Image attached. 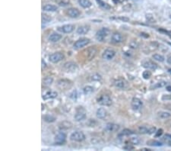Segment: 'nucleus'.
<instances>
[{
	"label": "nucleus",
	"mask_w": 171,
	"mask_h": 151,
	"mask_svg": "<svg viewBox=\"0 0 171 151\" xmlns=\"http://www.w3.org/2000/svg\"><path fill=\"white\" fill-rule=\"evenodd\" d=\"M58 30L60 31L61 32L65 33V34H71L75 30V25H72V24L64 25L61 27H59Z\"/></svg>",
	"instance_id": "14"
},
{
	"label": "nucleus",
	"mask_w": 171,
	"mask_h": 151,
	"mask_svg": "<svg viewBox=\"0 0 171 151\" xmlns=\"http://www.w3.org/2000/svg\"><path fill=\"white\" fill-rule=\"evenodd\" d=\"M146 19H147V20H148V21H150V22H154V19L152 15H146Z\"/></svg>",
	"instance_id": "42"
},
{
	"label": "nucleus",
	"mask_w": 171,
	"mask_h": 151,
	"mask_svg": "<svg viewBox=\"0 0 171 151\" xmlns=\"http://www.w3.org/2000/svg\"><path fill=\"white\" fill-rule=\"evenodd\" d=\"M162 134H163V129H159V130H157V131H156V134H155V137H160V136L162 135Z\"/></svg>",
	"instance_id": "44"
},
{
	"label": "nucleus",
	"mask_w": 171,
	"mask_h": 151,
	"mask_svg": "<svg viewBox=\"0 0 171 151\" xmlns=\"http://www.w3.org/2000/svg\"><path fill=\"white\" fill-rule=\"evenodd\" d=\"M166 62H167L169 64H170L171 65V56H170L167 57V59H166Z\"/></svg>",
	"instance_id": "49"
},
{
	"label": "nucleus",
	"mask_w": 171,
	"mask_h": 151,
	"mask_svg": "<svg viewBox=\"0 0 171 151\" xmlns=\"http://www.w3.org/2000/svg\"><path fill=\"white\" fill-rule=\"evenodd\" d=\"M105 130L108 132H116L120 130V125L114 123H108L106 124Z\"/></svg>",
	"instance_id": "17"
},
{
	"label": "nucleus",
	"mask_w": 171,
	"mask_h": 151,
	"mask_svg": "<svg viewBox=\"0 0 171 151\" xmlns=\"http://www.w3.org/2000/svg\"><path fill=\"white\" fill-rule=\"evenodd\" d=\"M55 144L57 145H63V144H65V140H66V134L63 131L59 132L57 134L55 135Z\"/></svg>",
	"instance_id": "10"
},
{
	"label": "nucleus",
	"mask_w": 171,
	"mask_h": 151,
	"mask_svg": "<svg viewBox=\"0 0 171 151\" xmlns=\"http://www.w3.org/2000/svg\"><path fill=\"white\" fill-rule=\"evenodd\" d=\"M96 116H97V118L99 119H104L106 118V116H107V112L106 110L104 108H100L97 110V112H96Z\"/></svg>",
	"instance_id": "20"
},
{
	"label": "nucleus",
	"mask_w": 171,
	"mask_h": 151,
	"mask_svg": "<svg viewBox=\"0 0 171 151\" xmlns=\"http://www.w3.org/2000/svg\"><path fill=\"white\" fill-rule=\"evenodd\" d=\"M157 115H158V117H159L160 118L166 119L171 116V114L170 113H169V112H158Z\"/></svg>",
	"instance_id": "30"
},
{
	"label": "nucleus",
	"mask_w": 171,
	"mask_h": 151,
	"mask_svg": "<svg viewBox=\"0 0 171 151\" xmlns=\"http://www.w3.org/2000/svg\"><path fill=\"white\" fill-rule=\"evenodd\" d=\"M78 2H79V5L84 9H88V8L91 7V5H92V3L90 0H79Z\"/></svg>",
	"instance_id": "23"
},
{
	"label": "nucleus",
	"mask_w": 171,
	"mask_h": 151,
	"mask_svg": "<svg viewBox=\"0 0 171 151\" xmlns=\"http://www.w3.org/2000/svg\"><path fill=\"white\" fill-rule=\"evenodd\" d=\"M97 103L102 106H110L112 105V99L107 95H101L97 98Z\"/></svg>",
	"instance_id": "3"
},
{
	"label": "nucleus",
	"mask_w": 171,
	"mask_h": 151,
	"mask_svg": "<svg viewBox=\"0 0 171 151\" xmlns=\"http://www.w3.org/2000/svg\"><path fill=\"white\" fill-rule=\"evenodd\" d=\"M90 30V26L88 25H84L79 26V28H77L76 33L79 35H86L87 33Z\"/></svg>",
	"instance_id": "18"
},
{
	"label": "nucleus",
	"mask_w": 171,
	"mask_h": 151,
	"mask_svg": "<svg viewBox=\"0 0 171 151\" xmlns=\"http://www.w3.org/2000/svg\"><path fill=\"white\" fill-rule=\"evenodd\" d=\"M168 73H170V74H171V69H170V70H168Z\"/></svg>",
	"instance_id": "52"
},
{
	"label": "nucleus",
	"mask_w": 171,
	"mask_h": 151,
	"mask_svg": "<svg viewBox=\"0 0 171 151\" xmlns=\"http://www.w3.org/2000/svg\"><path fill=\"white\" fill-rule=\"evenodd\" d=\"M141 66L145 69L151 70H157V65L155 63H154L153 61H150V60H145L141 62Z\"/></svg>",
	"instance_id": "13"
},
{
	"label": "nucleus",
	"mask_w": 171,
	"mask_h": 151,
	"mask_svg": "<svg viewBox=\"0 0 171 151\" xmlns=\"http://www.w3.org/2000/svg\"><path fill=\"white\" fill-rule=\"evenodd\" d=\"M151 72L149 71V70H145V71H144L143 73H142V76L145 79H150V77L151 76Z\"/></svg>",
	"instance_id": "37"
},
{
	"label": "nucleus",
	"mask_w": 171,
	"mask_h": 151,
	"mask_svg": "<svg viewBox=\"0 0 171 151\" xmlns=\"http://www.w3.org/2000/svg\"><path fill=\"white\" fill-rule=\"evenodd\" d=\"M70 140L75 142H81L85 139V135L81 131H75L70 135Z\"/></svg>",
	"instance_id": "6"
},
{
	"label": "nucleus",
	"mask_w": 171,
	"mask_h": 151,
	"mask_svg": "<svg viewBox=\"0 0 171 151\" xmlns=\"http://www.w3.org/2000/svg\"><path fill=\"white\" fill-rule=\"evenodd\" d=\"M53 77L47 76L44 79L43 82H44V85H46V86H50V85H51V84L53 83Z\"/></svg>",
	"instance_id": "33"
},
{
	"label": "nucleus",
	"mask_w": 171,
	"mask_h": 151,
	"mask_svg": "<svg viewBox=\"0 0 171 151\" xmlns=\"http://www.w3.org/2000/svg\"><path fill=\"white\" fill-rule=\"evenodd\" d=\"M53 1H57V0H53Z\"/></svg>",
	"instance_id": "53"
},
{
	"label": "nucleus",
	"mask_w": 171,
	"mask_h": 151,
	"mask_svg": "<svg viewBox=\"0 0 171 151\" xmlns=\"http://www.w3.org/2000/svg\"><path fill=\"white\" fill-rule=\"evenodd\" d=\"M152 57L154 60L158 61V62H164V60H165L164 56H162V55H160V54H154V55L152 56Z\"/></svg>",
	"instance_id": "32"
},
{
	"label": "nucleus",
	"mask_w": 171,
	"mask_h": 151,
	"mask_svg": "<svg viewBox=\"0 0 171 151\" xmlns=\"http://www.w3.org/2000/svg\"><path fill=\"white\" fill-rule=\"evenodd\" d=\"M72 123L71 122H69V121H63L61 122L59 124V128L62 130H68V129H70L72 128Z\"/></svg>",
	"instance_id": "21"
},
{
	"label": "nucleus",
	"mask_w": 171,
	"mask_h": 151,
	"mask_svg": "<svg viewBox=\"0 0 171 151\" xmlns=\"http://www.w3.org/2000/svg\"><path fill=\"white\" fill-rule=\"evenodd\" d=\"M166 82L164 81L162 82H157L154 85V86H153L151 87V88H162V87H164V86H166Z\"/></svg>",
	"instance_id": "35"
},
{
	"label": "nucleus",
	"mask_w": 171,
	"mask_h": 151,
	"mask_svg": "<svg viewBox=\"0 0 171 151\" xmlns=\"http://www.w3.org/2000/svg\"><path fill=\"white\" fill-rule=\"evenodd\" d=\"M66 14L70 18L75 19V18H78L79 16H80L81 12L76 8H70L66 11Z\"/></svg>",
	"instance_id": "15"
},
{
	"label": "nucleus",
	"mask_w": 171,
	"mask_h": 151,
	"mask_svg": "<svg viewBox=\"0 0 171 151\" xmlns=\"http://www.w3.org/2000/svg\"><path fill=\"white\" fill-rule=\"evenodd\" d=\"M149 128H147L145 126H140L139 128V131L141 134H148Z\"/></svg>",
	"instance_id": "36"
},
{
	"label": "nucleus",
	"mask_w": 171,
	"mask_h": 151,
	"mask_svg": "<svg viewBox=\"0 0 171 151\" xmlns=\"http://www.w3.org/2000/svg\"><path fill=\"white\" fill-rule=\"evenodd\" d=\"M90 79L92 81H100V80H101L102 77L100 75L97 74V73H94V74H93L90 77Z\"/></svg>",
	"instance_id": "38"
},
{
	"label": "nucleus",
	"mask_w": 171,
	"mask_h": 151,
	"mask_svg": "<svg viewBox=\"0 0 171 151\" xmlns=\"http://www.w3.org/2000/svg\"><path fill=\"white\" fill-rule=\"evenodd\" d=\"M72 82L69 80V79H59L56 82V86L58 87L60 90H67L69 89L72 86Z\"/></svg>",
	"instance_id": "2"
},
{
	"label": "nucleus",
	"mask_w": 171,
	"mask_h": 151,
	"mask_svg": "<svg viewBox=\"0 0 171 151\" xmlns=\"http://www.w3.org/2000/svg\"><path fill=\"white\" fill-rule=\"evenodd\" d=\"M124 1H125V0H116V2L115 3H116V4H117V3H123Z\"/></svg>",
	"instance_id": "50"
},
{
	"label": "nucleus",
	"mask_w": 171,
	"mask_h": 151,
	"mask_svg": "<svg viewBox=\"0 0 171 151\" xmlns=\"http://www.w3.org/2000/svg\"><path fill=\"white\" fill-rule=\"evenodd\" d=\"M69 97L72 98V100H75V101H76L77 99V91L76 90H74L72 92H71V94H70Z\"/></svg>",
	"instance_id": "40"
},
{
	"label": "nucleus",
	"mask_w": 171,
	"mask_h": 151,
	"mask_svg": "<svg viewBox=\"0 0 171 151\" xmlns=\"http://www.w3.org/2000/svg\"><path fill=\"white\" fill-rule=\"evenodd\" d=\"M123 35L120 33L115 32L113 33L111 37V42L113 44H120L123 41Z\"/></svg>",
	"instance_id": "16"
},
{
	"label": "nucleus",
	"mask_w": 171,
	"mask_h": 151,
	"mask_svg": "<svg viewBox=\"0 0 171 151\" xmlns=\"http://www.w3.org/2000/svg\"><path fill=\"white\" fill-rule=\"evenodd\" d=\"M116 55V51L113 49H106L102 54V57L106 61H110Z\"/></svg>",
	"instance_id": "12"
},
{
	"label": "nucleus",
	"mask_w": 171,
	"mask_h": 151,
	"mask_svg": "<svg viewBox=\"0 0 171 151\" xmlns=\"http://www.w3.org/2000/svg\"><path fill=\"white\" fill-rule=\"evenodd\" d=\"M59 5H60V6H65V5H69V3H68V2L65 3V1H61V2L59 3Z\"/></svg>",
	"instance_id": "47"
},
{
	"label": "nucleus",
	"mask_w": 171,
	"mask_h": 151,
	"mask_svg": "<svg viewBox=\"0 0 171 151\" xmlns=\"http://www.w3.org/2000/svg\"><path fill=\"white\" fill-rule=\"evenodd\" d=\"M86 110L82 106H79L76 108V112L75 114V120L76 121H83L86 118Z\"/></svg>",
	"instance_id": "4"
},
{
	"label": "nucleus",
	"mask_w": 171,
	"mask_h": 151,
	"mask_svg": "<svg viewBox=\"0 0 171 151\" xmlns=\"http://www.w3.org/2000/svg\"><path fill=\"white\" fill-rule=\"evenodd\" d=\"M147 144L148 146H161L163 145V143L158 141V140H150L147 141Z\"/></svg>",
	"instance_id": "25"
},
{
	"label": "nucleus",
	"mask_w": 171,
	"mask_h": 151,
	"mask_svg": "<svg viewBox=\"0 0 171 151\" xmlns=\"http://www.w3.org/2000/svg\"><path fill=\"white\" fill-rule=\"evenodd\" d=\"M62 37H63V36L61 35H59V34H58V33H53L52 35H50L49 40H50L51 42H57L62 38Z\"/></svg>",
	"instance_id": "24"
},
{
	"label": "nucleus",
	"mask_w": 171,
	"mask_h": 151,
	"mask_svg": "<svg viewBox=\"0 0 171 151\" xmlns=\"http://www.w3.org/2000/svg\"><path fill=\"white\" fill-rule=\"evenodd\" d=\"M166 89H167V91H169V92H171V86H169L166 87Z\"/></svg>",
	"instance_id": "51"
},
{
	"label": "nucleus",
	"mask_w": 171,
	"mask_h": 151,
	"mask_svg": "<svg viewBox=\"0 0 171 151\" xmlns=\"http://www.w3.org/2000/svg\"><path fill=\"white\" fill-rule=\"evenodd\" d=\"M44 67H46V63L44 62V59H42V69L44 70Z\"/></svg>",
	"instance_id": "48"
},
{
	"label": "nucleus",
	"mask_w": 171,
	"mask_h": 151,
	"mask_svg": "<svg viewBox=\"0 0 171 151\" xmlns=\"http://www.w3.org/2000/svg\"><path fill=\"white\" fill-rule=\"evenodd\" d=\"M154 133H156V128L155 127H151V128H149L148 134H153Z\"/></svg>",
	"instance_id": "43"
},
{
	"label": "nucleus",
	"mask_w": 171,
	"mask_h": 151,
	"mask_svg": "<svg viewBox=\"0 0 171 151\" xmlns=\"http://www.w3.org/2000/svg\"><path fill=\"white\" fill-rule=\"evenodd\" d=\"M162 140L169 146H171V134H165L162 137Z\"/></svg>",
	"instance_id": "31"
},
{
	"label": "nucleus",
	"mask_w": 171,
	"mask_h": 151,
	"mask_svg": "<svg viewBox=\"0 0 171 151\" xmlns=\"http://www.w3.org/2000/svg\"><path fill=\"white\" fill-rule=\"evenodd\" d=\"M63 70L66 73H75L79 70V67L74 62L69 61V62H66L63 65Z\"/></svg>",
	"instance_id": "5"
},
{
	"label": "nucleus",
	"mask_w": 171,
	"mask_h": 151,
	"mask_svg": "<svg viewBox=\"0 0 171 151\" xmlns=\"http://www.w3.org/2000/svg\"><path fill=\"white\" fill-rule=\"evenodd\" d=\"M65 58V55L61 53V52H56L54 54H51L50 56L49 57V61H50L51 63H56L60 62Z\"/></svg>",
	"instance_id": "7"
},
{
	"label": "nucleus",
	"mask_w": 171,
	"mask_h": 151,
	"mask_svg": "<svg viewBox=\"0 0 171 151\" xmlns=\"http://www.w3.org/2000/svg\"><path fill=\"white\" fill-rule=\"evenodd\" d=\"M58 93L55 92V91H47L46 93H44L42 98L44 100H47L50 98H55L57 97Z\"/></svg>",
	"instance_id": "19"
},
{
	"label": "nucleus",
	"mask_w": 171,
	"mask_h": 151,
	"mask_svg": "<svg viewBox=\"0 0 171 151\" xmlns=\"http://www.w3.org/2000/svg\"><path fill=\"white\" fill-rule=\"evenodd\" d=\"M113 85L116 86V88H121V89H124V88H127L128 82L125 79L119 78V79H115V80L113 81Z\"/></svg>",
	"instance_id": "11"
},
{
	"label": "nucleus",
	"mask_w": 171,
	"mask_h": 151,
	"mask_svg": "<svg viewBox=\"0 0 171 151\" xmlns=\"http://www.w3.org/2000/svg\"><path fill=\"white\" fill-rule=\"evenodd\" d=\"M44 120L48 123H53L56 120V118H55V117H54L52 114H46L44 117Z\"/></svg>",
	"instance_id": "27"
},
{
	"label": "nucleus",
	"mask_w": 171,
	"mask_h": 151,
	"mask_svg": "<svg viewBox=\"0 0 171 151\" xmlns=\"http://www.w3.org/2000/svg\"><path fill=\"white\" fill-rule=\"evenodd\" d=\"M143 105V102L140 98L136 97H134L132 99V102H131V106H132V108L134 111H139V110L141 109V108L142 107Z\"/></svg>",
	"instance_id": "9"
},
{
	"label": "nucleus",
	"mask_w": 171,
	"mask_h": 151,
	"mask_svg": "<svg viewBox=\"0 0 171 151\" xmlns=\"http://www.w3.org/2000/svg\"><path fill=\"white\" fill-rule=\"evenodd\" d=\"M168 99H171L170 95H163V97H162V100H168Z\"/></svg>",
	"instance_id": "46"
},
{
	"label": "nucleus",
	"mask_w": 171,
	"mask_h": 151,
	"mask_svg": "<svg viewBox=\"0 0 171 151\" xmlns=\"http://www.w3.org/2000/svg\"><path fill=\"white\" fill-rule=\"evenodd\" d=\"M52 20V18H51L50 15L46 14H43L42 15V21L43 22H46V23H48L50 21Z\"/></svg>",
	"instance_id": "34"
},
{
	"label": "nucleus",
	"mask_w": 171,
	"mask_h": 151,
	"mask_svg": "<svg viewBox=\"0 0 171 151\" xmlns=\"http://www.w3.org/2000/svg\"><path fill=\"white\" fill-rule=\"evenodd\" d=\"M89 43H90V39L89 38H81V39H79L78 41L75 42L74 49L79 50V49L83 48L85 46H87Z\"/></svg>",
	"instance_id": "8"
},
{
	"label": "nucleus",
	"mask_w": 171,
	"mask_h": 151,
	"mask_svg": "<svg viewBox=\"0 0 171 151\" xmlns=\"http://www.w3.org/2000/svg\"><path fill=\"white\" fill-rule=\"evenodd\" d=\"M118 19L121 20L122 21H129V18H126V17H123V16H120L118 18Z\"/></svg>",
	"instance_id": "45"
},
{
	"label": "nucleus",
	"mask_w": 171,
	"mask_h": 151,
	"mask_svg": "<svg viewBox=\"0 0 171 151\" xmlns=\"http://www.w3.org/2000/svg\"><path fill=\"white\" fill-rule=\"evenodd\" d=\"M43 10L45 12H56L58 10V7L56 5L47 4L43 7Z\"/></svg>",
	"instance_id": "22"
},
{
	"label": "nucleus",
	"mask_w": 171,
	"mask_h": 151,
	"mask_svg": "<svg viewBox=\"0 0 171 151\" xmlns=\"http://www.w3.org/2000/svg\"><path fill=\"white\" fill-rule=\"evenodd\" d=\"M139 142H140V140H139V137H131L130 138V143L132 144H139Z\"/></svg>",
	"instance_id": "39"
},
{
	"label": "nucleus",
	"mask_w": 171,
	"mask_h": 151,
	"mask_svg": "<svg viewBox=\"0 0 171 151\" xmlns=\"http://www.w3.org/2000/svg\"><path fill=\"white\" fill-rule=\"evenodd\" d=\"M110 34V31L107 28H102L100 29L95 35V38L97 41L104 42L106 39V37H108L109 35Z\"/></svg>",
	"instance_id": "1"
},
{
	"label": "nucleus",
	"mask_w": 171,
	"mask_h": 151,
	"mask_svg": "<svg viewBox=\"0 0 171 151\" xmlns=\"http://www.w3.org/2000/svg\"><path fill=\"white\" fill-rule=\"evenodd\" d=\"M123 149H125L126 150H134L135 147L134 146H132V144H126Z\"/></svg>",
	"instance_id": "41"
},
{
	"label": "nucleus",
	"mask_w": 171,
	"mask_h": 151,
	"mask_svg": "<svg viewBox=\"0 0 171 151\" xmlns=\"http://www.w3.org/2000/svg\"><path fill=\"white\" fill-rule=\"evenodd\" d=\"M134 134V132L129 129H124V130L120 132L118 134L119 137H123V136H130V135Z\"/></svg>",
	"instance_id": "28"
},
{
	"label": "nucleus",
	"mask_w": 171,
	"mask_h": 151,
	"mask_svg": "<svg viewBox=\"0 0 171 151\" xmlns=\"http://www.w3.org/2000/svg\"><path fill=\"white\" fill-rule=\"evenodd\" d=\"M94 88H93L92 86H87L83 88L84 94H85V95H87L92 94V93L94 92Z\"/></svg>",
	"instance_id": "29"
},
{
	"label": "nucleus",
	"mask_w": 171,
	"mask_h": 151,
	"mask_svg": "<svg viewBox=\"0 0 171 151\" xmlns=\"http://www.w3.org/2000/svg\"><path fill=\"white\" fill-rule=\"evenodd\" d=\"M97 1V3H98V5L101 7V9L104 10H110L111 9L110 5L107 4L106 3L104 2V1H102V0H96Z\"/></svg>",
	"instance_id": "26"
}]
</instances>
